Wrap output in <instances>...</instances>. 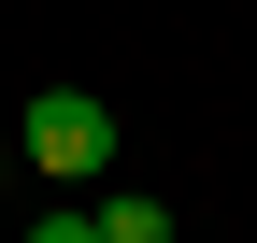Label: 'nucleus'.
Returning <instances> with one entry per match:
<instances>
[{"label":"nucleus","instance_id":"nucleus-1","mask_svg":"<svg viewBox=\"0 0 257 243\" xmlns=\"http://www.w3.org/2000/svg\"><path fill=\"white\" fill-rule=\"evenodd\" d=\"M15 158L57 172V186H86V172H114V114L86 100V86H43V100L15 114Z\"/></svg>","mask_w":257,"mask_h":243},{"label":"nucleus","instance_id":"nucleus-2","mask_svg":"<svg viewBox=\"0 0 257 243\" xmlns=\"http://www.w3.org/2000/svg\"><path fill=\"white\" fill-rule=\"evenodd\" d=\"M100 243H172V200H143V186H114V200H100Z\"/></svg>","mask_w":257,"mask_h":243},{"label":"nucleus","instance_id":"nucleus-3","mask_svg":"<svg viewBox=\"0 0 257 243\" xmlns=\"http://www.w3.org/2000/svg\"><path fill=\"white\" fill-rule=\"evenodd\" d=\"M29 243H100V215H43V229H29Z\"/></svg>","mask_w":257,"mask_h":243},{"label":"nucleus","instance_id":"nucleus-4","mask_svg":"<svg viewBox=\"0 0 257 243\" xmlns=\"http://www.w3.org/2000/svg\"><path fill=\"white\" fill-rule=\"evenodd\" d=\"M0 186H15V129H0Z\"/></svg>","mask_w":257,"mask_h":243}]
</instances>
